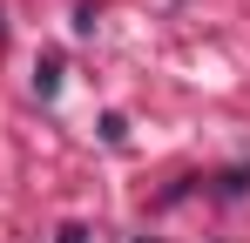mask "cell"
<instances>
[{"instance_id":"6da1fadb","label":"cell","mask_w":250,"mask_h":243,"mask_svg":"<svg viewBox=\"0 0 250 243\" xmlns=\"http://www.w3.org/2000/svg\"><path fill=\"white\" fill-rule=\"evenodd\" d=\"M34 95H41V101L61 95V54H41V61H34Z\"/></svg>"},{"instance_id":"3957f363","label":"cell","mask_w":250,"mask_h":243,"mask_svg":"<svg viewBox=\"0 0 250 243\" xmlns=\"http://www.w3.org/2000/svg\"><path fill=\"white\" fill-rule=\"evenodd\" d=\"M54 243H88V230H82V223H68V230H61Z\"/></svg>"},{"instance_id":"7a4b0ae2","label":"cell","mask_w":250,"mask_h":243,"mask_svg":"<svg viewBox=\"0 0 250 243\" xmlns=\"http://www.w3.org/2000/svg\"><path fill=\"white\" fill-rule=\"evenodd\" d=\"M250 189V169H223V182H216V196H244Z\"/></svg>"}]
</instances>
